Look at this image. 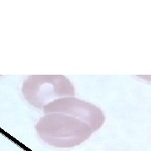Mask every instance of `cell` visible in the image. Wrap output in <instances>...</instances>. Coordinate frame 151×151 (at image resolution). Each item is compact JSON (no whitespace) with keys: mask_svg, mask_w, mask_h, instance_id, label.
<instances>
[{"mask_svg":"<svg viewBox=\"0 0 151 151\" xmlns=\"http://www.w3.org/2000/svg\"><path fill=\"white\" fill-rule=\"evenodd\" d=\"M38 135L49 145L66 149L87 140L92 129L82 121L63 113H46L35 125Z\"/></svg>","mask_w":151,"mask_h":151,"instance_id":"6da1fadb","label":"cell"},{"mask_svg":"<svg viewBox=\"0 0 151 151\" xmlns=\"http://www.w3.org/2000/svg\"><path fill=\"white\" fill-rule=\"evenodd\" d=\"M75 93L73 84L63 75L29 76L22 86L24 99L39 109L56 99L73 97Z\"/></svg>","mask_w":151,"mask_h":151,"instance_id":"7a4b0ae2","label":"cell"},{"mask_svg":"<svg viewBox=\"0 0 151 151\" xmlns=\"http://www.w3.org/2000/svg\"><path fill=\"white\" fill-rule=\"evenodd\" d=\"M44 113H59L79 119L92 132L98 130L105 123V115L97 106L73 97H61L45 105Z\"/></svg>","mask_w":151,"mask_h":151,"instance_id":"3957f363","label":"cell"}]
</instances>
